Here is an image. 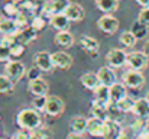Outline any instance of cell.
I'll return each instance as SVG.
<instances>
[{
  "label": "cell",
  "mask_w": 149,
  "mask_h": 139,
  "mask_svg": "<svg viewBox=\"0 0 149 139\" xmlns=\"http://www.w3.org/2000/svg\"><path fill=\"white\" fill-rule=\"evenodd\" d=\"M16 123L20 129H26V131L33 132V131L39 129L42 125L41 112H38L35 109H23L17 113Z\"/></svg>",
  "instance_id": "6da1fadb"
},
{
  "label": "cell",
  "mask_w": 149,
  "mask_h": 139,
  "mask_svg": "<svg viewBox=\"0 0 149 139\" xmlns=\"http://www.w3.org/2000/svg\"><path fill=\"white\" fill-rule=\"evenodd\" d=\"M149 57L143 51H132L127 54V59H126V65L129 67V70H135V71H142L148 67Z\"/></svg>",
  "instance_id": "7a4b0ae2"
},
{
  "label": "cell",
  "mask_w": 149,
  "mask_h": 139,
  "mask_svg": "<svg viewBox=\"0 0 149 139\" xmlns=\"http://www.w3.org/2000/svg\"><path fill=\"white\" fill-rule=\"evenodd\" d=\"M71 1L70 0H47L45 6L42 7V16L49 17L58 13H64Z\"/></svg>",
  "instance_id": "3957f363"
},
{
  "label": "cell",
  "mask_w": 149,
  "mask_h": 139,
  "mask_svg": "<svg viewBox=\"0 0 149 139\" xmlns=\"http://www.w3.org/2000/svg\"><path fill=\"white\" fill-rule=\"evenodd\" d=\"M126 59H127V54L122 48H113V49H110L106 54L107 65H110L111 68H120V67H123L126 64Z\"/></svg>",
  "instance_id": "277c9868"
},
{
  "label": "cell",
  "mask_w": 149,
  "mask_h": 139,
  "mask_svg": "<svg viewBox=\"0 0 149 139\" xmlns=\"http://www.w3.org/2000/svg\"><path fill=\"white\" fill-rule=\"evenodd\" d=\"M122 83H125V86L129 89H141L145 84V77H143L142 71L129 70V71L123 73Z\"/></svg>",
  "instance_id": "5b68a950"
},
{
  "label": "cell",
  "mask_w": 149,
  "mask_h": 139,
  "mask_svg": "<svg viewBox=\"0 0 149 139\" xmlns=\"http://www.w3.org/2000/svg\"><path fill=\"white\" fill-rule=\"evenodd\" d=\"M33 62H35V67H38L42 73H49L55 67L54 61H52V54L47 52V51H41V52L35 54Z\"/></svg>",
  "instance_id": "8992f818"
},
{
  "label": "cell",
  "mask_w": 149,
  "mask_h": 139,
  "mask_svg": "<svg viewBox=\"0 0 149 139\" xmlns=\"http://www.w3.org/2000/svg\"><path fill=\"white\" fill-rule=\"evenodd\" d=\"M97 25H99L100 31H103L104 34H109V35L116 34L119 31V26H120L119 20L111 15H103L97 20Z\"/></svg>",
  "instance_id": "52a82bcc"
},
{
  "label": "cell",
  "mask_w": 149,
  "mask_h": 139,
  "mask_svg": "<svg viewBox=\"0 0 149 139\" xmlns=\"http://www.w3.org/2000/svg\"><path fill=\"white\" fill-rule=\"evenodd\" d=\"M65 110V103L58 96H47V106L45 113L49 116H58Z\"/></svg>",
  "instance_id": "ba28073f"
},
{
  "label": "cell",
  "mask_w": 149,
  "mask_h": 139,
  "mask_svg": "<svg viewBox=\"0 0 149 139\" xmlns=\"http://www.w3.org/2000/svg\"><path fill=\"white\" fill-rule=\"evenodd\" d=\"M4 70H6V75H9L15 83L19 81L26 73L25 65L20 61H16V59H10L9 62H6V68Z\"/></svg>",
  "instance_id": "9c48e42d"
},
{
  "label": "cell",
  "mask_w": 149,
  "mask_h": 139,
  "mask_svg": "<svg viewBox=\"0 0 149 139\" xmlns=\"http://www.w3.org/2000/svg\"><path fill=\"white\" fill-rule=\"evenodd\" d=\"M28 90L32 93L35 97H38V96H48L49 84H48V81H47L45 78L38 77V78L29 80V83H28Z\"/></svg>",
  "instance_id": "30bf717a"
},
{
  "label": "cell",
  "mask_w": 149,
  "mask_h": 139,
  "mask_svg": "<svg viewBox=\"0 0 149 139\" xmlns=\"http://www.w3.org/2000/svg\"><path fill=\"white\" fill-rule=\"evenodd\" d=\"M97 75H99V78H100V83L104 84V86H107V87H111L114 83H117L116 73H114V70L110 65L101 67L99 71H97Z\"/></svg>",
  "instance_id": "8fae6325"
},
{
  "label": "cell",
  "mask_w": 149,
  "mask_h": 139,
  "mask_svg": "<svg viewBox=\"0 0 149 139\" xmlns=\"http://www.w3.org/2000/svg\"><path fill=\"white\" fill-rule=\"evenodd\" d=\"M52 61H54V65L56 68H61V70H68L71 68L72 65V57L64 51H56L52 54Z\"/></svg>",
  "instance_id": "7c38bea8"
},
{
  "label": "cell",
  "mask_w": 149,
  "mask_h": 139,
  "mask_svg": "<svg viewBox=\"0 0 149 139\" xmlns=\"http://www.w3.org/2000/svg\"><path fill=\"white\" fill-rule=\"evenodd\" d=\"M38 36V31H35L31 25L26 26V28H22L17 31L16 34V38H17V42L19 44H23V45H28L29 42L35 41Z\"/></svg>",
  "instance_id": "4fadbf2b"
},
{
  "label": "cell",
  "mask_w": 149,
  "mask_h": 139,
  "mask_svg": "<svg viewBox=\"0 0 149 139\" xmlns=\"http://www.w3.org/2000/svg\"><path fill=\"white\" fill-rule=\"evenodd\" d=\"M87 133L96 138H103L104 135V120L97 117H90L87 123Z\"/></svg>",
  "instance_id": "5bb4252c"
},
{
  "label": "cell",
  "mask_w": 149,
  "mask_h": 139,
  "mask_svg": "<svg viewBox=\"0 0 149 139\" xmlns=\"http://www.w3.org/2000/svg\"><path fill=\"white\" fill-rule=\"evenodd\" d=\"M132 113L135 116H138L139 119H143V120L149 119V100L148 98L145 97V98L135 100V106H133Z\"/></svg>",
  "instance_id": "9a60e30c"
},
{
  "label": "cell",
  "mask_w": 149,
  "mask_h": 139,
  "mask_svg": "<svg viewBox=\"0 0 149 139\" xmlns=\"http://www.w3.org/2000/svg\"><path fill=\"white\" fill-rule=\"evenodd\" d=\"M80 45L83 48V51H86L91 57H96L99 54V49H100L99 41L94 39V38H91V36H81Z\"/></svg>",
  "instance_id": "2e32d148"
},
{
  "label": "cell",
  "mask_w": 149,
  "mask_h": 139,
  "mask_svg": "<svg viewBox=\"0 0 149 139\" xmlns=\"http://www.w3.org/2000/svg\"><path fill=\"white\" fill-rule=\"evenodd\" d=\"M110 103H101V101L94 100L93 101V106H91V115H93V117H97V119H101V120H107Z\"/></svg>",
  "instance_id": "e0dca14e"
},
{
  "label": "cell",
  "mask_w": 149,
  "mask_h": 139,
  "mask_svg": "<svg viewBox=\"0 0 149 139\" xmlns=\"http://www.w3.org/2000/svg\"><path fill=\"white\" fill-rule=\"evenodd\" d=\"M67 15V17L70 19V22H80L84 17V9L78 4V3H70L67 10L64 12Z\"/></svg>",
  "instance_id": "ac0fdd59"
},
{
  "label": "cell",
  "mask_w": 149,
  "mask_h": 139,
  "mask_svg": "<svg viewBox=\"0 0 149 139\" xmlns=\"http://www.w3.org/2000/svg\"><path fill=\"white\" fill-rule=\"evenodd\" d=\"M19 26L12 17H0V34L1 35H16Z\"/></svg>",
  "instance_id": "d6986e66"
},
{
  "label": "cell",
  "mask_w": 149,
  "mask_h": 139,
  "mask_svg": "<svg viewBox=\"0 0 149 139\" xmlns=\"http://www.w3.org/2000/svg\"><path fill=\"white\" fill-rule=\"evenodd\" d=\"M49 22H51V26L54 29H56L58 32L59 31H67L68 26H70V19L67 17L65 13H58V15L51 16Z\"/></svg>",
  "instance_id": "ffe728a7"
},
{
  "label": "cell",
  "mask_w": 149,
  "mask_h": 139,
  "mask_svg": "<svg viewBox=\"0 0 149 139\" xmlns=\"http://www.w3.org/2000/svg\"><path fill=\"white\" fill-rule=\"evenodd\" d=\"M125 97H127V90H126L125 83H114L110 87V98L113 103H117L123 100Z\"/></svg>",
  "instance_id": "44dd1931"
},
{
  "label": "cell",
  "mask_w": 149,
  "mask_h": 139,
  "mask_svg": "<svg viewBox=\"0 0 149 139\" xmlns=\"http://www.w3.org/2000/svg\"><path fill=\"white\" fill-rule=\"evenodd\" d=\"M87 123H88V119L83 117V116H75L70 120V128H71V132H75V133H84L87 132Z\"/></svg>",
  "instance_id": "7402d4cb"
},
{
  "label": "cell",
  "mask_w": 149,
  "mask_h": 139,
  "mask_svg": "<svg viewBox=\"0 0 149 139\" xmlns=\"http://www.w3.org/2000/svg\"><path fill=\"white\" fill-rule=\"evenodd\" d=\"M81 84H83L86 89L94 92L101 83H100V78L97 74H94V73H86L84 75H81Z\"/></svg>",
  "instance_id": "603a6c76"
},
{
  "label": "cell",
  "mask_w": 149,
  "mask_h": 139,
  "mask_svg": "<svg viewBox=\"0 0 149 139\" xmlns=\"http://www.w3.org/2000/svg\"><path fill=\"white\" fill-rule=\"evenodd\" d=\"M120 126L117 122H113V120H104V135L103 138L107 139H116L117 135L120 133Z\"/></svg>",
  "instance_id": "cb8c5ba5"
},
{
  "label": "cell",
  "mask_w": 149,
  "mask_h": 139,
  "mask_svg": "<svg viewBox=\"0 0 149 139\" xmlns=\"http://www.w3.org/2000/svg\"><path fill=\"white\" fill-rule=\"evenodd\" d=\"M55 44L58 46H64V48H70L74 44V36L68 32V31H59L55 38H54Z\"/></svg>",
  "instance_id": "d4e9b609"
},
{
  "label": "cell",
  "mask_w": 149,
  "mask_h": 139,
  "mask_svg": "<svg viewBox=\"0 0 149 139\" xmlns=\"http://www.w3.org/2000/svg\"><path fill=\"white\" fill-rule=\"evenodd\" d=\"M96 6L104 15H110L119 7V0H96Z\"/></svg>",
  "instance_id": "484cf974"
},
{
  "label": "cell",
  "mask_w": 149,
  "mask_h": 139,
  "mask_svg": "<svg viewBox=\"0 0 149 139\" xmlns=\"http://www.w3.org/2000/svg\"><path fill=\"white\" fill-rule=\"evenodd\" d=\"M94 100L101 101V103H110L111 98H110V87L104 86V84H100L99 87L94 90Z\"/></svg>",
  "instance_id": "4316f807"
},
{
  "label": "cell",
  "mask_w": 149,
  "mask_h": 139,
  "mask_svg": "<svg viewBox=\"0 0 149 139\" xmlns=\"http://www.w3.org/2000/svg\"><path fill=\"white\" fill-rule=\"evenodd\" d=\"M148 29L149 26H146L145 23H142L141 20H136L132 28H130V32L136 36V39H143L146 35H148Z\"/></svg>",
  "instance_id": "83f0119b"
},
{
  "label": "cell",
  "mask_w": 149,
  "mask_h": 139,
  "mask_svg": "<svg viewBox=\"0 0 149 139\" xmlns=\"http://www.w3.org/2000/svg\"><path fill=\"white\" fill-rule=\"evenodd\" d=\"M119 41H120L122 45L126 46V48H132V46L136 45V42H138L136 36H135L130 31H125V32H122L120 36H119Z\"/></svg>",
  "instance_id": "f1b7e54d"
},
{
  "label": "cell",
  "mask_w": 149,
  "mask_h": 139,
  "mask_svg": "<svg viewBox=\"0 0 149 139\" xmlns=\"http://www.w3.org/2000/svg\"><path fill=\"white\" fill-rule=\"evenodd\" d=\"M15 89V81L6 75V74H0V93H10Z\"/></svg>",
  "instance_id": "f546056e"
},
{
  "label": "cell",
  "mask_w": 149,
  "mask_h": 139,
  "mask_svg": "<svg viewBox=\"0 0 149 139\" xmlns=\"http://www.w3.org/2000/svg\"><path fill=\"white\" fill-rule=\"evenodd\" d=\"M3 10H4V13L7 15V17H16L17 15H19V12H20V6H19V3H16V1H7L4 6H3Z\"/></svg>",
  "instance_id": "4dcf8cb0"
},
{
  "label": "cell",
  "mask_w": 149,
  "mask_h": 139,
  "mask_svg": "<svg viewBox=\"0 0 149 139\" xmlns=\"http://www.w3.org/2000/svg\"><path fill=\"white\" fill-rule=\"evenodd\" d=\"M114 104L117 106V109H119L120 112L127 113V112H132V110H133L135 100H133V98H130V97L127 96V97H125L123 100H120V101H117V103H114Z\"/></svg>",
  "instance_id": "1f68e13d"
},
{
  "label": "cell",
  "mask_w": 149,
  "mask_h": 139,
  "mask_svg": "<svg viewBox=\"0 0 149 139\" xmlns=\"http://www.w3.org/2000/svg\"><path fill=\"white\" fill-rule=\"evenodd\" d=\"M32 106L35 110L38 112H45V106H47V96H38L33 98Z\"/></svg>",
  "instance_id": "d6a6232c"
},
{
  "label": "cell",
  "mask_w": 149,
  "mask_h": 139,
  "mask_svg": "<svg viewBox=\"0 0 149 139\" xmlns=\"http://www.w3.org/2000/svg\"><path fill=\"white\" fill-rule=\"evenodd\" d=\"M31 26H32L35 31H38V32H39V31H42V29L47 26V20H45V17H44V16H39V15H38V16H35V17L32 19Z\"/></svg>",
  "instance_id": "836d02e7"
},
{
  "label": "cell",
  "mask_w": 149,
  "mask_h": 139,
  "mask_svg": "<svg viewBox=\"0 0 149 139\" xmlns=\"http://www.w3.org/2000/svg\"><path fill=\"white\" fill-rule=\"evenodd\" d=\"M0 44L3 46L12 48L17 44V38H16V35H3V38L0 39Z\"/></svg>",
  "instance_id": "e575fe53"
},
{
  "label": "cell",
  "mask_w": 149,
  "mask_h": 139,
  "mask_svg": "<svg viewBox=\"0 0 149 139\" xmlns=\"http://www.w3.org/2000/svg\"><path fill=\"white\" fill-rule=\"evenodd\" d=\"M15 22H16V25L19 26V29H22V28H26V26H29L28 25V16H26V13L25 12H19V15L15 17Z\"/></svg>",
  "instance_id": "d590c367"
},
{
  "label": "cell",
  "mask_w": 149,
  "mask_h": 139,
  "mask_svg": "<svg viewBox=\"0 0 149 139\" xmlns=\"http://www.w3.org/2000/svg\"><path fill=\"white\" fill-rule=\"evenodd\" d=\"M12 59V52H10V48L7 46H3L0 44V62H9Z\"/></svg>",
  "instance_id": "8d00e7d4"
},
{
  "label": "cell",
  "mask_w": 149,
  "mask_h": 139,
  "mask_svg": "<svg viewBox=\"0 0 149 139\" xmlns=\"http://www.w3.org/2000/svg\"><path fill=\"white\" fill-rule=\"evenodd\" d=\"M32 136V132L31 131H26V129H17L15 133H13V136L12 139H31Z\"/></svg>",
  "instance_id": "74e56055"
},
{
  "label": "cell",
  "mask_w": 149,
  "mask_h": 139,
  "mask_svg": "<svg viewBox=\"0 0 149 139\" xmlns=\"http://www.w3.org/2000/svg\"><path fill=\"white\" fill-rule=\"evenodd\" d=\"M20 9H25L26 12H35L36 10V1L35 0H23L22 3H19Z\"/></svg>",
  "instance_id": "f35d334b"
},
{
  "label": "cell",
  "mask_w": 149,
  "mask_h": 139,
  "mask_svg": "<svg viewBox=\"0 0 149 139\" xmlns=\"http://www.w3.org/2000/svg\"><path fill=\"white\" fill-rule=\"evenodd\" d=\"M10 52H12V58H19V57L23 55V52H25V45L17 42L15 46L10 48Z\"/></svg>",
  "instance_id": "ab89813d"
},
{
  "label": "cell",
  "mask_w": 149,
  "mask_h": 139,
  "mask_svg": "<svg viewBox=\"0 0 149 139\" xmlns=\"http://www.w3.org/2000/svg\"><path fill=\"white\" fill-rule=\"evenodd\" d=\"M138 20H141L142 23H145L146 26H149V7H142V10L139 12Z\"/></svg>",
  "instance_id": "60d3db41"
},
{
  "label": "cell",
  "mask_w": 149,
  "mask_h": 139,
  "mask_svg": "<svg viewBox=\"0 0 149 139\" xmlns=\"http://www.w3.org/2000/svg\"><path fill=\"white\" fill-rule=\"evenodd\" d=\"M39 68L38 67H33V68H31V71L28 73V77H29V80H33V78H38V77H41L39 75Z\"/></svg>",
  "instance_id": "b9f144b4"
},
{
  "label": "cell",
  "mask_w": 149,
  "mask_h": 139,
  "mask_svg": "<svg viewBox=\"0 0 149 139\" xmlns=\"http://www.w3.org/2000/svg\"><path fill=\"white\" fill-rule=\"evenodd\" d=\"M67 139H84V136L81 133H75V132H70Z\"/></svg>",
  "instance_id": "7bdbcfd3"
},
{
  "label": "cell",
  "mask_w": 149,
  "mask_h": 139,
  "mask_svg": "<svg viewBox=\"0 0 149 139\" xmlns=\"http://www.w3.org/2000/svg\"><path fill=\"white\" fill-rule=\"evenodd\" d=\"M138 4H141L142 7H149V0H136Z\"/></svg>",
  "instance_id": "ee69618b"
},
{
  "label": "cell",
  "mask_w": 149,
  "mask_h": 139,
  "mask_svg": "<svg viewBox=\"0 0 149 139\" xmlns=\"http://www.w3.org/2000/svg\"><path fill=\"white\" fill-rule=\"evenodd\" d=\"M143 52L149 57V41H146V42H145V45H143Z\"/></svg>",
  "instance_id": "f6af8a7d"
},
{
  "label": "cell",
  "mask_w": 149,
  "mask_h": 139,
  "mask_svg": "<svg viewBox=\"0 0 149 139\" xmlns=\"http://www.w3.org/2000/svg\"><path fill=\"white\" fill-rule=\"evenodd\" d=\"M31 139H39V138H38V136H36L33 132H32V136H31Z\"/></svg>",
  "instance_id": "bcb514c9"
},
{
  "label": "cell",
  "mask_w": 149,
  "mask_h": 139,
  "mask_svg": "<svg viewBox=\"0 0 149 139\" xmlns=\"http://www.w3.org/2000/svg\"><path fill=\"white\" fill-rule=\"evenodd\" d=\"M35 1H47V0H35Z\"/></svg>",
  "instance_id": "7dc6e473"
},
{
  "label": "cell",
  "mask_w": 149,
  "mask_h": 139,
  "mask_svg": "<svg viewBox=\"0 0 149 139\" xmlns=\"http://www.w3.org/2000/svg\"><path fill=\"white\" fill-rule=\"evenodd\" d=\"M146 98H148V100H149V92H148V96H146Z\"/></svg>",
  "instance_id": "c3c4849f"
},
{
  "label": "cell",
  "mask_w": 149,
  "mask_h": 139,
  "mask_svg": "<svg viewBox=\"0 0 149 139\" xmlns=\"http://www.w3.org/2000/svg\"><path fill=\"white\" fill-rule=\"evenodd\" d=\"M7 1H12V0H7Z\"/></svg>",
  "instance_id": "681fc988"
},
{
  "label": "cell",
  "mask_w": 149,
  "mask_h": 139,
  "mask_svg": "<svg viewBox=\"0 0 149 139\" xmlns=\"http://www.w3.org/2000/svg\"><path fill=\"white\" fill-rule=\"evenodd\" d=\"M0 139H4V138H0Z\"/></svg>",
  "instance_id": "f907efd6"
},
{
  "label": "cell",
  "mask_w": 149,
  "mask_h": 139,
  "mask_svg": "<svg viewBox=\"0 0 149 139\" xmlns=\"http://www.w3.org/2000/svg\"><path fill=\"white\" fill-rule=\"evenodd\" d=\"M104 139H107V138H104Z\"/></svg>",
  "instance_id": "816d5d0a"
}]
</instances>
